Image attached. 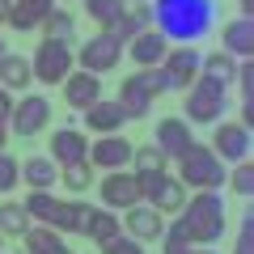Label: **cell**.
<instances>
[{
    "mask_svg": "<svg viewBox=\"0 0 254 254\" xmlns=\"http://www.w3.org/2000/svg\"><path fill=\"white\" fill-rule=\"evenodd\" d=\"M148 9L165 43H199L216 26V0H153Z\"/></svg>",
    "mask_w": 254,
    "mask_h": 254,
    "instance_id": "6da1fadb",
    "label": "cell"
},
{
    "mask_svg": "<svg viewBox=\"0 0 254 254\" xmlns=\"http://www.w3.org/2000/svg\"><path fill=\"white\" fill-rule=\"evenodd\" d=\"M178 225L190 246H212L225 237V195L220 190H195L187 195V208L178 212Z\"/></svg>",
    "mask_w": 254,
    "mask_h": 254,
    "instance_id": "7a4b0ae2",
    "label": "cell"
},
{
    "mask_svg": "<svg viewBox=\"0 0 254 254\" xmlns=\"http://www.w3.org/2000/svg\"><path fill=\"white\" fill-rule=\"evenodd\" d=\"M174 165H178L174 178H178L187 190H220V187H225V174H229V165L220 161L208 144H199V140H195Z\"/></svg>",
    "mask_w": 254,
    "mask_h": 254,
    "instance_id": "3957f363",
    "label": "cell"
},
{
    "mask_svg": "<svg viewBox=\"0 0 254 254\" xmlns=\"http://www.w3.org/2000/svg\"><path fill=\"white\" fill-rule=\"evenodd\" d=\"M229 115V89H220L208 76H195V85L182 98V119L187 123H220Z\"/></svg>",
    "mask_w": 254,
    "mask_h": 254,
    "instance_id": "277c9868",
    "label": "cell"
},
{
    "mask_svg": "<svg viewBox=\"0 0 254 254\" xmlns=\"http://www.w3.org/2000/svg\"><path fill=\"white\" fill-rule=\"evenodd\" d=\"M72 68H76V55L68 51V43H55V38H43L30 55V72L43 85H64V76Z\"/></svg>",
    "mask_w": 254,
    "mask_h": 254,
    "instance_id": "5b68a950",
    "label": "cell"
},
{
    "mask_svg": "<svg viewBox=\"0 0 254 254\" xmlns=\"http://www.w3.org/2000/svg\"><path fill=\"white\" fill-rule=\"evenodd\" d=\"M199 60L203 55L195 51V43H170V51H165V60H161L165 89L187 93L190 85H195V76H199Z\"/></svg>",
    "mask_w": 254,
    "mask_h": 254,
    "instance_id": "8992f818",
    "label": "cell"
},
{
    "mask_svg": "<svg viewBox=\"0 0 254 254\" xmlns=\"http://www.w3.org/2000/svg\"><path fill=\"white\" fill-rule=\"evenodd\" d=\"M119 60H123V43H119L115 34H106V30H98L93 38H85L81 51H76V68H85V72H93V76L110 72Z\"/></svg>",
    "mask_w": 254,
    "mask_h": 254,
    "instance_id": "52a82bcc",
    "label": "cell"
},
{
    "mask_svg": "<svg viewBox=\"0 0 254 254\" xmlns=\"http://www.w3.org/2000/svg\"><path fill=\"white\" fill-rule=\"evenodd\" d=\"M131 140L127 136H119V131H110V136H98V140H89V153H85V161L93 165V170H102V174H110V170H127L131 165Z\"/></svg>",
    "mask_w": 254,
    "mask_h": 254,
    "instance_id": "ba28073f",
    "label": "cell"
},
{
    "mask_svg": "<svg viewBox=\"0 0 254 254\" xmlns=\"http://www.w3.org/2000/svg\"><path fill=\"white\" fill-rule=\"evenodd\" d=\"M212 153L220 157L225 165H237V161H250V127L233 123V119H220L216 131H212Z\"/></svg>",
    "mask_w": 254,
    "mask_h": 254,
    "instance_id": "9c48e42d",
    "label": "cell"
},
{
    "mask_svg": "<svg viewBox=\"0 0 254 254\" xmlns=\"http://www.w3.org/2000/svg\"><path fill=\"white\" fill-rule=\"evenodd\" d=\"M43 127H51V102H47L43 93H26L21 102H13L9 131H17V136H38Z\"/></svg>",
    "mask_w": 254,
    "mask_h": 254,
    "instance_id": "30bf717a",
    "label": "cell"
},
{
    "mask_svg": "<svg viewBox=\"0 0 254 254\" xmlns=\"http://www.w3.org/2000/svg\"><path fill=\"white\" fill-rule=\"evenodd\" d=\"M190 144H195V131H190V123L182 115H170V119H161V123L153 127V148L165 161H178Z\"/></svg>",
    "mask_w": 254,
    "mask_h": 254,
    "instance_id": "8fae6325",
    "label": "cell"
},
{
    "mask_svg": "<svg viewBox=\"0 0 254 254\" xmlns=\"http://www.w3.org/2000/svg\"><path fill=\"white\" fill-rule=\"evenodd\" d=\"M98 195H102V208H110V212H127L131 203H140L136 174H131V170H110V174H102Z\"/></svg>",
    "mask_w": 254,
    "mask_h": 254,
    "instance_id": "7c38bea8",
    "label": "cell"
},
{
    "mask_svg": "<svg viewBox=\"0 0 254 254\" xmlns=\"http://www.w3.org/2000/svg\"><path fill=\"white\" fill-rule=\"evenodd\" d=\"M119 225H123L127 237H136L140 246L144 242H161V233H165V216L153 208V203H131V208H127V220H119Z\"/></svg>",
    "mask_w": 254,
    "mask_h": 254,
    "instance_id": "4fadbf2b",
    "label": "cell"
},
{
    "mask_svg": "<svg viewBox=\"0 0 254 254\" xmlns=\"http://www.w3.org/2000/svg\"><path fill=\"white\" fill-rule=\"evenodd\" d=\"M98 98H102V76L85 72V68H72V72L64 76V102L72 110H89Z\"/></svg>",
    "mask_w": 254,
    "mask_h": 254,
    "instance_id": "5bb4252c",
    "label": "cell"
},
{
    "mask_svg": "<svg viewBox=\"0 0 254 254\" xmlns=\"http://www.w3.org/2000/svg\"><path fill=\"white\" fill-rule=\"evenodd\" d=\"M89 153V136H85L81 127H55L51 131V161L55 165H72V161H85Z\"/></svg>",
    "mask_w": 254,
    "mask_h": 254,
    "instance_id": "9a60e30c",
    "label": "cell"
},
{
    "mask_svg": "<svg viewBox=\"0 0 254 254\" xmlns=\"http://www.w3.org/2000/svg\"><path fill=\"white\" fill-rule=\"evenodd\" d=\"M220 51L233 55V60H250L254 55V21L250 17H237L220 30Z\"/></svg>",
    "mask_w": 254,
    "mask_h": 254,
    "instance_id": "2e32d148",
    "label": "cell"
},
{
    "mask_svg": "<svg viewBox=\"0 0 254 254\" xmlns=\"http://www.w3.org/2000/svg\"><path fill=\"white\" fill-rule=\"evenodd\" d=\"M55 9V0H13L9 17H4V26L17 30V34H26V30H38L43 26V17Z\"/></svg>",
    "mask_w": 254,
    "mask_h": 254,
    "instance_id": "e0dca14e",
    "label": "cell"
},
{
    "mask_svg": "<svg viewBox=\"0 0 254 254\" xmlns=\"http://www.w3.org/2000/svg\"><path fill=\"white\" fill-rule=\"evenodd\" d=\"M123 233V225H119V212L110 208H85V220H81V237H89L93 246L110 242V237Z\"/></svg>",
    "mask_w": 254,
    "mask_h": 254,
    "instance_id": "ac0fdd59",
    "label": "cell"
},
{
    "mask_svg": "<svg viewBox=\"0 0 254 254\" xmlns=\"http://www.w3.org/2000/svg\"><path fill=\"white\" fill-rule=\"evenodd\" d=\"M165 51H170V43H165L157 30H140L131 43H127V55L140 64V68H161V60H165Z\"/></svg>",
    "mask_w": 254,
    "mask_h": 254,
    "instance_id": "d6986e66",
    "label": "cell"
},
{
    "mask_svg": "<svg viewBox=\"0 0 254 254\" xmlns=\"http://www.w3.org/2000/svg\"><path fill=\"white\" fill-rule=\"evenodd\" d=\"M85 115V127H93L98 136H110V131H119V127H127V115L119 110L115 98H98L89 110H81Z\"/></svg>",
    "mask_w": 254,
    "mask_h": 254,
    "instance_id": "ffe728a7",
    "label": "cell"
},
{
    "mask_svg": "<svg viewBox=\"0 0 254 254\" xmlns=\"http://www.w3.org/2000/svg\"><path fill=\"white\" fill-rule=\"evenodd\" d=\"M30 81H34V72H30V60L21 51H4V55H0V89L26 93Z\"/></svg>",
    "mask_w": 254,
    "mask_h": 254,
    "instance_id": "44dd1931",
    "label": "cell"
},
{
    "mask_svg": "<svg viewBox=\"0 0 254 254\" xmlns=\"http://www.w3.org/2000/svg\"><path fill=\"white\" fill-rule=\"evenodd\" d=\"M21 182H26L30 190H51L55 182H60V165H55L51 157H26V161H21Z\"/></svg>",
    "mask_w": 254,
    "mask_h": 254,
    "instance_id": "7402d4cb",
    "label": "cell"
},
{
    "mask_svg": "<svg viewBox=\"0 0 254 254\" xmlns=\"http://www.w3.org/2000/svg\"><path fill=\"white\" fill-rule=\"evenodd\" d=\"M187 195H190V190L182 187V182L174 178V174H165V178H161V190L153 195V208L161 212L165 220H170V216H178V212L187 208Z\"/></svg>",
    "mask_w": 254,
    "mask_h": 254,
    "instance_id": "603a6c76",
    "label": "cell"
},
{
    "mask_svg": "<svg viewBox=\"0 0 254 254\" xmlns=\"http://www.w3.org/2000/svg\"><path fill=\"white\" fill-rule=\"evenodd\" d=\"M21 242H26V254H64L68 250L64 246V233H55L51 225H30L21 233Z\"/></svg>",
    "mask_w": 254,
    "mask_h": 254,
    "instance_id": "cb8c5ba5",
    "label": "cell"
},
{
    "mask_svg": "<svg viewBox=\"0 0 254 254\" xmlns=\"http://www.w3.org/2000/svg\"><path fill=\"white\" fill-rule=\"evenodd\" d=\"M140 30H153V9H148V4H136V9H131V13H123V17H119L115 26L106 30V34H115L119 43L127 47V43H131V38L140 34Z\"/></svg>",
    "mask_w": 254,
    "mask_h": 254,
    "instance_id": "d4e9b609",
    "label": "cell"
},
{
    "mask_svg": "<svg viewBox=\"0 0 254 254\" xmlns=\"http://www.w3.org/2000/svg\"><path fill=\"white\" fill-rule=\"evenodd\" d=\"M85 208H89V203H81V199H60L55 203V212H51V220H47V225L55 229V233H81V220H85Z\"/></svg>",
    "mask_w": 254,
    "mask_h": 254,
    "instance_id": "484cf974",
    "label": "cell"
},
{
    "mask_svg": "<svg viewBox=\"0 0 254 254\" xmlns=\"http://www.w3.org/2000/svg\"><path fill=\"white\" fill-rule=\"evenodd\" d=\"M199 76H208V81H216L220 89H229L233 76H237V60H233V55H225V51H212V55H203V60H199Z\"/></svg>",
    "mask_w": 254,
    "mask_h": 254,
    "instance_id": "4316f807",
    "label": "cell"
},
{
    "mask_svg": "<svg viewBox=\"0 0 254 254\" xmlns=\"http://www.w3.org/2000/svg\"><path fill=\"white\" fill-rule=\"evenodd\" d=\"M115 102H119V110H123L127 119H144L148 110H153V98H148V93L140 89V85L131 81V76H127V81L119 85V98H115Z\"/></svg>",
    "mask_w": 254,
    "mask_h": 254,
    "instance_id": "83f0119b",
    "label": "cell"
},
{
    "mask_svg": "<svg viewBox=\"0 0 254 254\" xmlns=\"http://www.w3.org/2000/svg\"><path fill=\"white\" fill-rule=\"evenodd\" d=\"M30 225H34V220L26 216L21 199H4V203H0V237H21Z\"/></svg>",
    "mask_w": 254,
    "mask_h": 254,
    "instance_id": "f1b7e54d",
    "label": "cell"
},
{
    "mask_svg": "<svg viewBox=\"0 0 254 254\" xmlns=\"http://www.w3.org/2000/svg\"><path fill=\"white\" fill-rule=\"evenodd\" d=\"M43 38H55V43H72V34H76V17L68 9H51L43 17Z\"/></svg>",
    "mask_w": 254,
    "mask_h": 254,
    "instance_id": "f546056e",
    "label": "cell"
},
{
    "mask_svg": "<svg viewBox=\"0 0 254 254\" xmlns=\"http://www.w3.org/2000/svg\"><path fill=\"white\" fill-rule=\"evenodd\" d=\"M85 13H89L93 26L110 30V26H115V21L127 13V0H85Z\"/></svg>",
    "mask_w": 254,
    "mask_h": 254,
    "instance_id": "4dcf8cb0",
    "label": "cell"
},
{
    "mask_svg": "<svg viewBox=\"0 0 254 254\" xmlns=\"http://www.w3.org/2000/svg\"><path fill=\"white\" fill-rule=\"evenodd\" d=\"M60 182H64V190H72V195H85V190L93 187V165H89V161L60 165Z\"/></svg>",
    "mask_w": 254,
    "mask_h": 254,
    "instance_id": "1f68e13d",
    "label": "cell"
},
{
    "mask_svg": "<svg viewBox=\"0 0 254 254\" xmlns=\"http://www.w3.org/2000/svg\"><path fill=\"white\" fill-rule=\"evenodd\" d=\"M55 203H60V195H51V190H30L26 199H21V208H26V216L34 220V225H47L55 212Z\"/></svg>",
    "mask_w": 254,
    "mask_h": 254,
    "instance_id": "d6a6232c",
    "label": "cell"
},
{
    "mask_svg": "<svg viewBox=\"0 0 254 254\" xmlns=\"http://www.w3.org/2000/svg\"><path fill=\"white\" fill-rule=\"evenodd\" d=\"M165 157L157 153L153 144H140V148H131V174H153V170H165Z\"/></svg>",
    "mask_w": 254,
    "mask_h": 254,
    "instance_id": "836d02e7",
    "label": "cell"
},
{
    "mask_svg": "<svg viewBox=\"0 0 254 254\" xmlns=\"http://www.w3.org/2000/svg\"><path fill=\"white\" fill-rule=\"evenodd\" d=\"M225 182L233 187V195H254V165L250 161H237L233 170L225 174Z\"/></svg>",
    "mask_w": 254,
    "mask_h": 254,
    "instance_id": "e575fe53",
    "label": "cell"
},
{
    "mask_svg": "<svg viewBox=\"0 0 254 254\" xmlns=\"http://www.w3.org/2000/svg\"><path fill=\"white\" fill-rule=\"evenodd\" d=\"M17 182H21V161L13 153H0V195L17 190Z\"/></svg>",
    "mask_w": 254,
    "mask_h": 254,
    "instance_id": "d590c367",
    "label": "cell"
},
{
    "mask_svg": "<svg viewBox=\"0 0 254 254\" xmlns=\"http://www.w3.org/2000/svg\"><path fill=\"white\" fill-rule=\"evenodd\" d=\"M131 81H136L140 89L148 93V98L165 93V76H161V68H136V72H131Z\"/></svg>",
    "mask_w": 254,
    "mask_h": 254,
    "instance_id": "8d00e7d4",
    "label": "cell"
},
{
    "mask_svg": "<svg viewBox=\"0 0 254 254\" xmlns=\"http://www.w3.org/2000/svg\"><path fill=\"white\" fill-rule=\"evenodd\" d=\"M102 254H144V246H140L136 237L119 233V237H110V242H102Z\"/></svg>",
    "mask_w": 254,
    "mask_h": 254,
    "instance_id": "74e56055",
    "label": "cell"
},
{
    "mask_svg": "<svg viewBox=\"0 0 254 254\" xmlns=\"http://www.w3.org/2000/svg\"><path fill=\"white\" fill-rule=\"evenodd\" d=\"M233 85L242 89V98H254V64H250V60H237V76H233Z\"/></svg>",
    "mask_w": 254,
    "mask_h": 254,
    "instance_id": "f35d334b",
    "label": "cell"
},
{
    "mask_svg": "<svg viewBox=\"0 0 254 254\" xmlns=\"http://www.w3.org/2000/svg\"><path fill=\"white\" fill-rule=\"evenodd\" d=\"M250 229H254V216L246 212V216H242V229H237V246H233V254H250V246H254V233H250Z\"/></svg>",
    "mask_w": 254,
    "mask_h": 254,
    "instance_id": "ab89813d",
    "label": "cell"
},
{
    "mask_svg": "<svg viewBox=\"0 0 254 254\" xmlns=\"http://www.w3.org/2000/svg\"><path fill=\"white\" fill-rule=\"evenodd\" d=\"M242 127H254V98H242Z\"/></svg>",
    "mask_w": 254,
    "mask_h": 254,
    "instance_id": "60d3db41",
    "label": "cell"
},
{
    "mask_svg": "<svg viewBox=\"0 0 254 254\" xmlns=\"http://www.w3.org/2000/svg\"><path fill=\"white\" fill-rule=\"evenodd\" d=\"M9 110H13V98H9V89H0V119L9 123Z\"/></svg>",
    "mask_w": 254,
    "mask_h": 254,
    "instance_id": "b9f144b4",
    "label": "cell"
},
{
    "mask_svg": "<svg viewBox=\"0 0 254 254\" xmlns=\"http://www.w3.org/2000/svg\"><path fill=\"white\" fill-rule=\"evenodd\" d=\"M4 144H9V123L0 119V153H4Z\"/></svg>",
    "mask_w": 254,
    "mask_h": 254,
    "instance_id": "7bdbcfd3",
    "label": "cell"
},
{
    "mask_svg": "<svg viewBox=\"0 0 254 254\" xmlns=\"http://www.w3.org/2000/svg\"><path fill=\"white\" fill-rule=\"evenodd\" d=\"M237 9H242V17H250V13H254V0H237Z\"/></svg>",
    "mask_w": 254,
    "mask_h": 254,
    "instance_id": "ee69618b",
    "label": "cell"
},
{
    "mask_svg": "<svg viewBox=\"0 0 254 254\" xmlns=\"http://www.w3.org/2000/svg\"><path fill=\"white\" fill-rule=\"evenodd\" d=\"M9 9H13V0H0V21L9 17Z\"/></svg>",
    "mask_w": 254,
    "mask_h": 254,
    "instance_id": "f6af8a7d",
    "label": "cell"
},
{
    "mask_svg": "<svg viewBox=\"0 0 254 254\" xmlns=\"http://www.w3.org/2000/svg\"><path fill=\"white\" fill-rule=\"evenodd\" d=\"M131 4H153V0H131Z\"/></svg>",
    "mask_w": 254,
    "mask_h": 254,
    "instance_id": "bcb514c9",
    "label": "cell"
},
{
    "mask_svg": "<svg viewBox=\"0 0 254 254\" xmlns=\"http://www.w3.org/2000/svg\"><path fill=\"white\" fill-rule=\"evenodd\" d=\"M4 51H9V47H4V38H0V55H4Z\"/></svg>",
    "mask_w": 254,
    "mask_h": 254,
    "instance_id": "7dc6e473",
    "label": "cell"
},
{
    "mask_svg": "<svg viewBox=\"0 0 254 254\" xmlns=\"http://www.w3.org/2000/svg\"><path fill=\"white\" fill-rule=\"evenodd\" d=\"M199 254H216V250H199Z\"/></svg>",
    "mask_w": 254,
    "mask_h": 254,
    "instance_id": "c3c4849f",
    "label": "cell"
},
{
    "mask_svg": "<svg viewBox=\"0 0 254 254\" xmlns=\"http://www.w3.org/2000/svg\"><path fill=\"white\" fill-rule=\"evenodd\" d=\"M0 246H4V237H0Z\"/></svg>",
    "mask_w": 254,
    "mask_h": 254,
    "instance_id": "681fc988",
    "label": "cell"
},
{
    "mask_svg": "<svg viewBox=\"0 0 254 254\" xmlns=\"http://www.w3.org/2000/svg\"><path fill=\"white\" fill-rule=\"evenodd\" d=\"M64 254H72V250H64Z\"/></svg>",
    "mask_w": 254,
    "mask_h": 254,
    "instance_id": "f907efd6",
    "label": "cell"
},
{
    "mask_svg": "<svg viewBox=\"0 0 254 254\" xmlns=\"http://www.w3.org/2000/svg\"><path fill=\"white\" fill-rule=\"evenodd\" d=\"M0 254H4V250H0Z\"/></svg>",
    "mask_w": 254,
    "mask_h": 254,
    "instance_id": "816d5d0a",
    "label": "cell"
}]
</instances>
